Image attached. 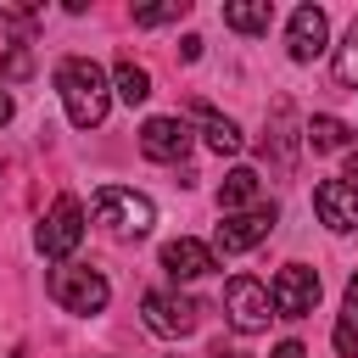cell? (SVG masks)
Here are the masks:
<instances>
[{
  "instance_id": "obj_1",
  "label": "cell",
  "mask_w": 358,
  "mask_h": 358,
  "mask_svg": "<svg viewBox=\"0 0 358 358\" xmlns=\"http://www.w3.org/2000/svg\"><path fill=\"white\" fill-rule=\"evenodd\" d=\"M56 90H62V106H67V123H73V129L106 123L112 90H106V73H101L90 56H67V62L56 67Z\"/></svg>"
},
{
  "instance_id": "obj_2",
  "label": "cell",
  "mask_w": 358,
  "mask_h": 358,
  "mask_svg": "<svg viewBox=\"0 0 358 358\" xmlns=\"http://www.w3.org/2000/svg\"><path fill=\"white\" fill-rule=\"evenodd\" d=\"M95 218L112 229V235H145L151 224H157V207H151V196H140V190H123V185H101L95 190Z\"/></svg>"
},
{
  "instance_id": "obj_3",
  "label": "cell",
  "mask_w": 358,
  "mask_h": 358,
  "mask_svg": "<svg viewBox=\"0 0 358 358\" xmlns=\"http://www.w3.org/2000/svg\"><path fill=\"white\" fill-rule=\"evenodd\" d=\"M50 296L67 308V313H101L112 302V285L101 268H78V263H62L50 274Z\"/></svg>"
},
{
  "instance_id": "obj_4",
  "label": "cell",
  "mask_w": 358,
  "mask_h": 358,
  "mask_svg": "<svg viewBox=\"0 0 358 358\" xmlns=\"http://www.w3.org/2000/svg\"><path fill=\"white\" fill-rule=\"evenodd\" d=\"M313 302H319V274L308 263H285L274 274V285H268L274 319H302V313H313Z\"/></svg>"
},
{
  "instance_id": "obj_5",
  "label": "cell",
  "mask_w": 358,
  "mask_h": 358,
  "mask_svg": "<svg viewBox=\"0 0 358 358\" xmlns=\"http://www.w3.org/2000/svg\"><path fill=\"white\" fill-rule=\"evenodd\" d=\"M224 313H229V324H235L241 336L263 330V324L274 319V308H268V285L252 280V274H235V280L224 285Z\"/></svg>"
},
{
  "instance_id": "obj_6",
  "label": "cell",
  "mask_w": 358,
  "mask_h": 358,
  "mask_svg": "<svg viewBox=\"0 0 358 358\" xmlns=\"http://www.w3.org/2000/svg\"><path fill=\"white\" fill-rule=\"evenodd\" d=\"M268 229H274V207L268 201H257V207H246V213H224V224H218V235H213V257L224 252H252L257 241H268Z\"/></svg>"
},
{
  "instance_id": "obj_7",
  "label": "cell",
  "mask_w": 358,
  "mask_h": 358,
  "mask_svg": "<svg viewBox=\"0 0 358 358\" xmlns=\"http://www.w3.org/2000/svg\"><path fill=\"white\" fill-rule=\"evenodd\" d=\"M78 241H84V207H78L73 196H56V207H50L45 224H39V252H45V257H73Z\"/></svg>"
},
{
  "instance_id": "obj_8",
  "label": "cell",
  "mask_w": 358,
  "mask_h": 358,
  "mask_svg": "<svg viewBox=\"0 0 358 358\" xmlns=\"http://www.w3.org/2000/svg\"><path fill=\"white\" fill-rule=\"evenodd\" d=\"M145 330L157 336H190L196 330V302L179 291H145Z\"/></svg>"
},
{
  "instance_id": "obj_9",
  "label": "cell",
  "mask_w": 358,
  "mask_h": 358,
  "mask_svg": "<svg viewBox=\"0 0 358 358\" xmlns=\"http://www.w3.org/2000/svg\"><path fill=\"white\" fill-rule=\"evenodd\" d=\"M313 213H319V224H330L336 235L358 229V185H347V179H324V185L313 190Z\"/></svg>"
},
{
  "instance_id": "obj_10",
  "label": "cell",
  "mask_w": 358,
  "mask_h": 358,
  "mask_svg": "<svg viewBox=\"0 0 358 358\" xmlns=\"http://www.w3.org/2000/svg\"><path fill=\"white\" fill-rule=\"evenodd\" d=\"M285 45H291V62H313V56H324V50H330V22H324V11H319V6H296V11H291V34H285Z\"/></svg>"
},
{
  "instance_id": "obj_11",
  "label": "cell",
  "mask_w": 358,
  "mask_h": 358,
  "mask_svg": "<svg viewBox=\"0 0 358 358\" xmlns=\"http://www.w3.org/2000/svg\"><path fill=\"white\" fill-rule=\"evenodd\" d=\"M140 151H145L151 162H179V157L190 151V129H185L179 117H145V129H140Z\"/></svg>"
},
{
  "instance_id": "obj_12",
  "label": "cell",
  "mask_w": 358,
  "mask_h": 358,
  "mask_svg": "<svg viewBox=\"0 0 358 358\" xmlns=\"http://www.w3.org/2000/svg\"><path fill=\"white\" fill-rule=\"evenodd\" d=\"M162 268H168L173 280H201V274H213V268H218V257H213V246H207V241L179 235V241H168V246H162Z\"/></svg>"
},
{
  "instance_id": "obj_13",
  "label": "cell",
  "mask_w": 358,
  "mask_h": 358,
  "mask_svg": "<svg viewBox=\"0 0 358 358\" xmlns=\"http://www.w3.org/2000/svg\"><path fill=\"white\" fill-rule=\"evenodd\" d=\"M196 123H201V140H207V145H213L218 157H235V151L246 145V134H241V129H235L229 117H218V112H213L207 101H196Z\"/></svg>"
},
{
  "instance_id": "obj_14",
  "label": "cell",
  "mask_w": 358,
  "mask_h": 358,
  "mask_svg": "<svg viewBox=\"0 0 358 358\" xmlns=\"http://www.w3.org/2000/svg\"><path fill=\"white\" fill-rule=\"evenodd\" d=\"M257 201H263V179H257L252 168L224 173V185H218V207H224V213H246V207H257Z\"/></svg>"
},
{
  "instance_id": "obj_15",
  "label": "cell",
  "mask_w": 358,
  "mask_h": 358,
  "mask_svg": "<svg viewBox=\"0 0 358 358\" xmlns=\"http://www.w3.org/2000/svg\"><path fill=\"white\" fill-rule=\"evenodd\" d=\"M224 22H229L235 34H268L274 6H268V0H229V6H224Z\"/></svg>"
},
{
  "instance_id": "obj_16",
  "label": "cell",
  "mask_w": 358,
  "mask_h": 358,
  "mask_svg": "<svg viewBox=\"0 0 358 358\" xmlns=\"http://www.w3.org/2000/svg\"><path fill=\"white\" fill-rule=\"evenodd\" d=\"M112 84H117V95H123L129 106H140V101L151 95V73H145L134 56H117V67H112Z\"/></svg>"
},
{
  "instance_id": "obj_17",
  "label": "cell",
  "mask_w": 358,
  "mask_h": 358,
  "mask_svg": "<svg viewBox=\"0 0 358 358\" xmlns=\"http://www.w3.org/2000/svg\"><path fill=\"white\" fill-rule=\"evenodd\" d=\"M347 140H352V129L341 117H330V112H313L308 117V145L313 151H347Z\"/></svg>"
},
{
  "instance_id": "obj_18",
  "label": "cell",
  "mask_w": 358,
  "mask_h": 358,
  "mask_svg": "<svg viewBox=\"0 0 358 358\" xmlns=\"http://www.w3.org/2000/svg\"><path fill=\"white\" fill-rule=\"evenodd\" d=\"M336 84L341 90H358V17L347 28V39L336 45Z\"/></svg>"
},
{
  "instance_id": "obj_19",
  "label": "cell",
  "mask_w": 358,
  "mask_h": 358,
  "mask_svg": "<svg viewBox=\"0 0 358 358\" xmlns=\"http://www.w3.org/2000/svg\"><path fill=\"white\" fill-rule=\"evenodd\" d=\"M330 341H336V352H341V358H358V313H352V308H341V319H336Z\"/></svg>"
},
{
  "instance_id": "obj_20",
  "label": "cell",
  "mask_w": 358,
  "mask_h": 358,
  "mask_svg": "<svg viewBox=\"0 0 358 358\" xmlns=\"http://www.w3.org/2000/svg\"><path fill=\"white\" fill-rule=\"evenodd\" d=\"M190 11V0H168V6H140L134 11V22L140 28H157V22H173V17H185Z\"/></svg>"
},
{
  "instance_id": "obj_21",
  "label": "cell",
  "mask_w": 358,
  "mask_h": 358,
  "mask_svg": "<svg viewBox=\"0 0 358 358\" xmlns=\"http://www.w3.org/2000/svg\"><path fill=\"white\" fill-rule=\"evenodd\" d=\"M28 67H34V56H28V50H22V45H17V50H11V56H6V67H0V90H6V84H11V78H28Z\"/></svg>"
},
{
  "instance_id": "obj_22",
  "label": "cell",
  "mask_w": 358,
  "mask_h": 358,
  "mask_svg": "<svg viewBox=\"0 0 358 358\" xmlns=\"http://www.w3.org/2000/svg\"><path fill=\"white\" fill-rule=\"evenodd\" d=\"M179 56H185V62H196V56H201V39H196V34H185V45H179Z\"/></svg>"
},
{
  "instance_id": "obj_23",
  "label": "cell",
  "mask_w": 358,
  "mask_h": 358,
  "mask_svg": "<svg viewBox=\"0 0 358 358\" xmlns=\"http://www.w3.org/2000/svg\"><path fill=\"white\" fill-rule=\"evenodd\" d=\"M274 358H302V341H280V347H274Z\"/></svg>"
},
{
  "instance_id": "obj_24",
  "label": "cell",
  "mask_w": 358,
  "mask_h": 358,
  "mask_svg": "<svg viewBox=\"0 0 358 358\" xmlns=\"http://www.w3.org/2000/svg\"><path fill=\"white\" fill-rule=\"evenodd\" d=\"M11 112H17V106H11V95L0 90V123H11Z\"/></svg>"
},
{
  "instance_id": "obj_25",
  "label": "cell",
  "mask_w": 358,
  "mask_h": 358,
  "mask_svg": "<svg viewBox=\"0 0 358 358\" xmlns=\"http://www.w3.org/2000/svg\"><path fill=\"white\" fill-rule=\"evenodd\" d=\"M347 185H358V151L347 157Z\"/></svg>"
},
{
  "instance_id": "obj_26",
  "label": "cell",
  "mask_w": 358,
  "mask_h": 358,
  "mask_svg": "<svg viewBox=\"0 0 358 358\" xmlns=\"http://www.w3.org/2000/svg\"><path fill=\"white\" fill-rule=\"evenodd\" d=\"M218 358H246V352H218Z\"/></svg>"
}]
</instances>
